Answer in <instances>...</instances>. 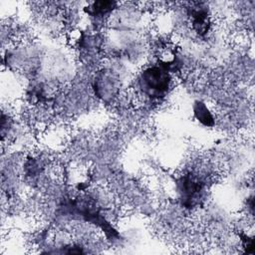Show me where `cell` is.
<instances>
[{
    "label": "cell",
    "instance_id": "cell-1",
    "mask_svg": "<svg viewBox=\"0 0 255 255\" xmlns=\"http://www.w3.org/2000/svg\"><path fill=\"white\" fill-rule=\"evenodd\" d=\"M166 68L151 67L141 73L139 86L143 93L152 98L163 97L170 85V77Z\"/></svg>",
    "mask_w": 255,
    "mask_h": 255
},
{
    "label": "cell",
    "instance_id": "cell-4",
    "mask_svg": "<svg viewBox=\"0 0 255 255\" xmlns=\"http://www.w3.org/2000/svg\"><path fill=\"white\" fill-rule=\"evenodd\" d=\"M113 6L112 2H96L93 6V10L95 14H105L106 12L111 10V7Z\"/></svg>",
    "mask_w": 255,
    "mask_h": 255
},
{
    "label": "cell",
    "instance_id": "cell-3",
    "mask_svg": "<svg viewBox=\"0 0 255 255\" xmlns=\"http://www.w3.org/2000/svg\"><path fill=\"white\" fill-rule=\"evenodd\" d=\"M191 17L194 29L200 34L206 33L208 30L207 13L202 10H193L191 13Z\"/></svg>",
    "mask_w": 255,
    "mask_h": 255
},
{
    "label": "cell",
    "instance_id": "cell-2",
    "mask_svg": "<svg viewBox=\"0 0 255 255\" xmlns=\"http://www.w3.org/2000/svg\"><path fill=\"white\" fill-rule=\"evenodd\" d=\"M202 182L193 176H184L179 181V192L184 205L193 206L201 197Z\"/></svg>",
    "mask_w": 255,
    "mask_h": 255
}]
</instances>
